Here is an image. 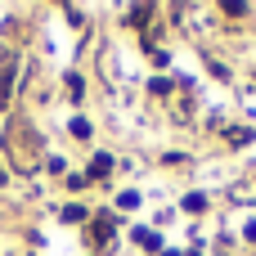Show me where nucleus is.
<instances>
[{
    "label": "nucleus",
    "mask_w": 256,
    "mask_h": 256,
    "mask_svg": "<svg viewBox=\"0 0 256 256\" xmlns=\"http://www.w3.org/2000/svg\"><path fill=\"white\" fill-rule=\"evenodd\" d=\"M108 171H112V158H108V153H99V158H94V166H90V176H108Z\"/></svg>",
    "instance_id": "f257e3e1"
},
{
    "label": "nucleus",
    "mask_w": 256,
    "mask_h": 256,
    "mask_svg": "<svg viewBox=\"0 0 256 256\" xmlns=\"http://www.w3.org/2000/svg\"><path fill=\"white\" fill-rule=\"evenodd\" d=\"M135 243H140V248H158V243H162V238H158V234H153V230H135Z\"/></svg>",
    "instance_id": "f03ea898"
},
{
    "label": "nucleus",
    "mask_w": 256,
    "mask_h": 256,
    "mask_svg": "<svg viewBox=\"0 0 256 256\" xmlns=\"http://www.w3.org/2000/svg\"><path fill=\"white\" fill-rule=\"evenodd\" d=\"M68 130H72V135H76V140H90V122H86V117H76V122H72V126H68Z\"/></svg>",
    "instance_id": "7ed1b4c3"
},
{
    "label": "nucleus",
    "mask_w": 256,
    "mask_h": 256,
    "mask_svg": "<svg viewBox=\"0 0 256 256\" xmlns=\"http://www.w3.org/2000/svg\"><path fill=\"white\" fill-rule=\"evenodd\" d=\"M202 207H207V194H189L184 198V212H202Z\"/></svg>",
    "instance_id": "20e7f679"
},
{
    "label": "nucleus",
    "mask_w": 256,
    "mask_h": 256,
    "mask_svg": "<svg viewBox=\"0 0 256 256\" xmlns=\"http://www.w3.org/2000/svg\"><path fill=\"white\" fill-rule=\"evenodd\" d=\"M248 140H252V130H248V126H234V135H230V144H248Z\"/></svg>",
    "instance_id": "39448f33"
},
{
    "label": "nucleus",
    "mask_w": 256,
    "mask_h": 256,
    "mask_svg": "<svg viewBox=\"0 0 256 256\" xmlns=\"http://www.w3.org/2000/svg\"><path fill=\"white\" fill-rule=\"evenodd\" d=\"M117 207H126V212H135V207H140V194H122V198H117Z\"/></svg>",
    "instance_id": "423d86ee"
},
{
    "label": "nucleus",
    "mask_w": 256,
    "mask_h": 256,
    "mask_svg": "<svg viewBox=\"0 0 256 256\" xmlns=\"http://www.w3.org/2000/svg\"><path fill=\"white\" fill-rule=\"evenodd\" d=\"M63 220H68V225H72V220H86V207H68V212H63Z\"/></svg>",
    "instance_id": "0eeeda50"
},
{
    "label": "nucleus",
    "mask_w": 256,
    "mask_h": 256,
    "mask_svg": "<svg viewBox=\"0 0 256 256\" xmlns=\"http://www.w3.org/2000/svg\"><path fill=\"white\" fill-rule=\"evenodd\" d=\"M248 238H252V243H256V220H252V225H248Z\"/></svg>",
    "instance_id": "6e6552de"
}]
</instances>
